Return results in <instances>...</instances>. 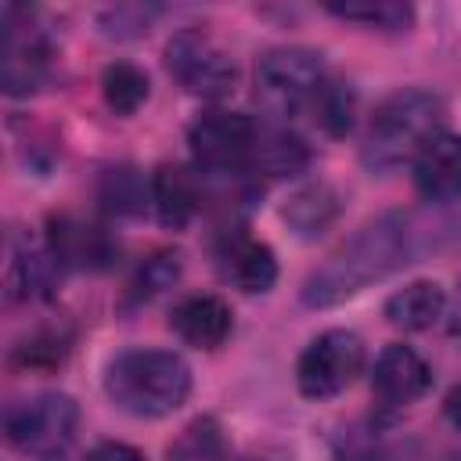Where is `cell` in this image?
Returning <instances> with one entry per match:
<instances>
[{
	"label": "cell",
	"instance_id": "obj_9",
	"mask_svg": "<svg viewBox=\"0 0 461 461\" xmlns=\"http://www.w3.org/2000/svg\"><path fill=\"white\" fill-rule=\"evenodd\" d=\"M50 36L36 25V14L25 7H4V68L0 83L7 97L36 94L50 76Z\"/></svg>",
	"mask_w": 461,
	"mask_h": 461
},
{
	"label": "cell",
	"instance_id": "obj_20",
	"mask_svg": "<svg viewBox=\"0 0 461 461\" xmlns=\"http://www.w3.org/2000/svg\"><path fill=\"white\" fill-rule=\"evenodd\" d=\"M148 72L133 61H112L101 68V97L115 115H133L148 101Z\"/></svg>",
	"mask_w": 461,
	"mask_h": 461
},
{
	"label": "cell",
	"instance_id": "obj_8",
	"mask_svg": "<svg viewBox=\"0 0 461 461\" xmlns=\"http://www.w3.org/2000/svg\"><path fill=\"white\" fill-rule=\"evenodd\" d=\"M166 68L169 76L194 97H227L238 83L234 58L202 29H180L166 43Z\"/></svg>",
	"mask_w": 461,
	"mask_h": 461
},
{
	"label": "cell",
	"instance_id": "obj_4",
	"mask_svg": "<svg viewBox=\"0 0 461 461\" xmlns=\"http://www.w3.org/2000/svg\"><path fill=\"white\" fill-rule=\"evenodd\" d=\"M79 432V403L68 393L47 389L7 403L4 436L29 461H58L72 450Z\"/></svg>",
	"mask_w": 461,
	"mask_h": 461
},
{
	"label": "cell",
	"instance_id": "obj_22",
	"mask_svg": "<svg viewBox=\"0 0 461 461\" xmlns=\"http://www.w3.org/2000/svg\"><path fill=\"white\" fill-rule=\"evenodd\" d=\"M324 11L342 18V22H357V25L382 29V32H403L414 22V7L411 4H393V0H378V4H328Z\"/></svg>",
	"mask_w": 461,
	"mask_h": 461
},
{
	"label": "cell",
	"instance_id": "obj_21",
	"mask_svg": "<svg viewBox=\"0 0 461 461\" xmlns=\"http://www.w3.org/2000/svg\"><path fill=\"white\" fill-rule=\"evenodd\" d=\"M97 194H101V205L108 212H115V216H137L151 202V184H144L137 169L115 166V169H104Z\"/></svg>",
	"mask_w": 461,
	"mask_h": 461
},
{
	"label": "cell",
	"instance_id": "obj_23",
	"mask_svg": "<svg viewBox=\"0 0 461 461\" xmlns=\"http://www.w3.org/2000/svg\"><path fill=\"white\" fill-rule=\"evenodd\" d=\"M169 461H220L223 457V429L216 418H194L173 443Z\"/></svg>",
	"mask_w": 461,
	"mask_h": 461
},
{
	"label": "cell",
	"instance_id": "obj_3",
	"mask_svg": "<svg viewBox=\"0 0 461 461\" xmlns=\"http://www.w3.org/2000/svg\"><path fill=\"white\" fill-rule=\"evenodd\" d=\"M443 119H447V104L432 90L407 86L389 94L367 119L360 162L371 173H393L403 162H414V155L443 130Z\"/></svg>",
	"mask_w": 461,
	"mask_h": 461
},
{
	"label": "cell",
	"instance_id": "obj_10",
	"mask_svg": "<svg viewBox=\"0 0 461 461\" xmlns=\"http://www.w3.org/2000/svg\"><path fill=\"white\" fill-rule=\"evenodd\" d=\"M47 249L61 270H83V274L108 270L115 267L119 256L115 234L104 223L86 220L79 212H54L47 220Z\"/></svg>",
	"mask_w": 461,
	"mask_h": 461
},
{
	"label": "cell",
	"instance_id": "obj_11",
	"mask_svg": "<svg viewBox=\"0 0 461 461\" xmlns=\"http://www.w3.org/2000/svg\"><path fill=\"white\" fill-rule=\"evenodd\" d=\"M429 389H432V367L425 364V357L414 346H403V342L382 346V353L375 357V367H371V396L378 407H385V411L411 407Z\"/></svg>",
	"mask_w": 461,
	"mask_h": 461
},
{
	"label": "cell",
	"instance_id": "obj_19",
	"mask_svg": "<svg viewBox=\"0 0 461 461\" xmlns=\"http://www.w3.org/2000/svg\"><path fill=\"white\" fill-rule=\"evenodd\" d=\"M310 166V144L288 126H256L252 169L267 176H295Z\"/></svg>",
	"mask_w": 461,
	"mask_h": 461
},
{
	"label": "cell",
	"instance_id": "obj_12",
	"mask_svg": "<svg viewBox=\"0 0 461 461\" xmlns=\"http://www.w3.org/2000/svg\"><path fill=\"white\" fill-rule=\"evenodd\" d=\"M212 259H216V270L227 285H234L238 292H249V295H263L274 288L277 281V256L267 241L245 234V230H223L216 241H212Z\"/></svg>",
	"mask_w": 461,
	"mask_h": 461
},
{
	"label": "cell",
	"instance_id": "obj_5",
	"mask_svg": "<svg viewBox=\"0 0 461 461\" xmlns=\"http://www.w3.org/2000/svg\"><path fill=\"white\" fill-rule=\"evenodd\" d=\"M324 83H328L324 58L310 47H274L256 65V97L274 115L313 108Z\"/></svg>",
	"mask_w": 461,
	"mask_h": 461
},
{
	"label": "cell",
	"instance_id": "obj_18",
	"mask_svg": "<svg viewBox=\"0 0 461 461\" xmlns=\"http://www.w3.org/2000/svg\"><path fill=\"white\" fill-rule=\"evenodd\" d=\"M447 313V292L439 281H407L385 299V321L400 331H429Z\"/></svg>",
	"mask_w": 461,
	"mask_h": 461
},
{
	"label": "cell",
	"instance_id": "obj_26",
	"mask_svg": "<svg viewBox=\"0 0 461 461\" xmlns=\"http://www.w3.org/2000/svg\"><path fill=\"white\" fill-rule=\"evenodd\" d=\"M65 353H68L65 339H58V335H36L25 346H18L11 360L22 364V367H54V364L65 360Z\"/></svg>",
	"mask_w": 461,
	"mask_h": 461
},
{
	"label": "cell",
	"instance_id": "obj_17",
	"mask_svg": "<svg viewBox=\"0 0 461 461\" xmlns=\"http://www.w3.org/2000/svg\"><path fill=\"white\" fill-rule=\"evenodd\" d=\"M148 184H151V205H155L158 223L169 230H184L202 205L194 173L184 166H158Z\"/></svg>",
	"mask_w": 461,
	"mask_h": 461
},
{
	"label": "cell",
	"instance_id": "obj_13",
	"mask_svg": "<svg viewBox=\"0 0 461 461\" xmlns=\"http://www.w3.org/2000/svg\"><path fill=\"white\" fill-rule=\"evenodd\" d=\"M414 187L425 202L447 205L461 198V137L450 130H439L411 162Z\"/></svg>",
	"mask_w": 461,
	"mask_h": 461
},
{
	"label": "cell",
	"instance_id": "obj_2",
	"mask_svg": "<svg viewBox=\"0 0 461 461\" xmlns=\"http://www.w3.org/2000/svg\"><path fill=\"white\" fill-rule=\"evenodd\" d=\"M104 393L133 418H166L191 396V364L173 349H122L104 367Z\"/></svg>",
	"mask_w": 461,
	"mask_h": 461
},
{
	"label": "cell",
	"instance_id": "obj_15",
	"mask_svg": "<svg viewBox=\"0 0 461 461\" xmlns=\"http://www.w3.org/2000/svg\"><path fill=\"white\" fill-rule=\"evenodd\" d=\"M61 267L54 263L47 241H32V238H11L7 249V299L14 303H29V299H47L54 292V274Z\"/></svg>",
	"mask_w": 461,
	"mask_h": 461
},
{
	"label": "cell",
	"instance_id": "obj_24",
	"mask_svg": "<svg viewBox=\"0 0 461 461\" xmlns=\"http://www.w3.org/2000/svg\"><path fill=\"white\" fill-rule=\"evenodd\" d=\"M180 277V256L176 252H158L151 259H144V267L137 270V277L130 281V303H148L158 292H166L173 281Z\"/></svg>",
	"mask_w": 461,
	"mask_h": 461
},
{
	"label": "cell",
	"instance_id": "obj_14",
	"mask_svg": "<svg viewBox=\"0 0 461 461\" xmlns=\"http://www.w3.org/2000/svg\"><path fill=\"white\" fill-rule=\"evenodd\" d=\"M169 328L180 335V342H187L194 349H216L230 339L234 317L220 295L198 292V295H184L169 310Z\"/></svg>",
	"mask_w": 461,
	"mask_h": 461
},
{
	"label": "cell",
	"instance_id": "obj_7",
	"mask_svg": "<svg viewBox=\"0 0 461 461\" xmlns=\"http://www.w3.org/2000/svg\"><path fill=\"white\" fill-rule=\"evenodd\" d=\"M191 162L198 173L209 176H238L241 169H252V148H256V122L241 112L212 108L198 115L187 130Z\"/></svg>",
	"mask_w": 461,
	"mask_h": 461
},
{
	"label": "cell",
	"instance_id": "obj_1",
	"mask_svg": "<svg viewBox=\"0 0 461 461\" xmlns=\"http://www.w3.org/2000/svg\"><path fill=\"white\" fill-rule=\"evenodd\" d=\"M418 256V227L411 212H382L357 227L306 281L303 303L313 310L339 306L364 288L385 281Z\"/></svg>",
	"mask_w": 461,
	"mask_h": 461
},
{
	"label": "cell",
	"instance_id": "obj_6",
	"mask_svg": "<svg viewBox=\"0 0 461 461\" xmlns=\"http://www.w3.org/2000/svg\"><path fill=\"white\" fill-rule=\"evenodd\" d=\"M364 371V342L349 328L313 335L295 360V385L306 400H331L346 393Z\"/></svg>",
	"mask_w": 461,
	"mask_h": 461
},
{
	"label": "cell",
	"instance_id": "obj_29",
	"mask_svg": "<svg viewBox=\"0 0 461 461\" xmlns=\"http://www.w3.org/2000/svg\"><path fill=\"white\" fill-rule=\"evenodd\" d=\"M450 324H454V335L461 339V292H457V299H454V317H450Z\"/></svg>",
	"mask_w": 461,
	"mask_h": 461
},
{
	"label": "cell",
	"instance_id": "obj_27",
	"mask_svg": "<svg viewBox=\"0 0 461 461\" xmlns=\"http://www.w3.org/2000/svg\"><path fill=\"white\" fill-rule=\"evenodd\" d=\"M86 461H144V454H140L137 447H130V443L108 439V443H97V447L86 454Z\"/></svg>",
	"mask_w": 461,
	"mask_h": 461
},
{
	"label": "cell",
	"instance_id": "obj_16",
	"mask_svg": "<svg viewBox=\"0 0 461 461\" xmlns=\"http://www.w3.org/2000/svg\"><path fill=\"white\" fill-rule=\"evenodd\" d=\"M339 212H342V194L324 180H310V184L295 187L281 205V220L303 241L321 238L339 220Z\"/></svg>",
	"mask_w": 461,
	"mask_h": 461
},
{
	"label": "cell",
	"instance_id": "obj_25",
	"mask_svg": "<svg viewBox=\"0 0 461 461\" xmlns=\"http://www.w3.org/2000/svg\"><path fill=\"white\" fill-rule=\"evenodd\" d=\"M313 119L328 130V133H346L349 130V122H353V94H349V86H342V83H324V90L317 94V101H313Z\"/></svg>",
	"mask_w": 461,
	"mask_h": 461
},
{
	"label": "cell",
	"instance_id": "obj_28",
	"mask_svg": "<svg viewBox=\"0 0 461 461\" xmlns=\"http://www.w3.org/2000/svg\"><path fill=\"white\" fill-rule=\"evenodd\" d=\"M443 414H447V421L461 432V385H454V389L443 396Z\"/></svg>",
	"mask_w": 461,
	"mask_h": 461
}]
</instances>
